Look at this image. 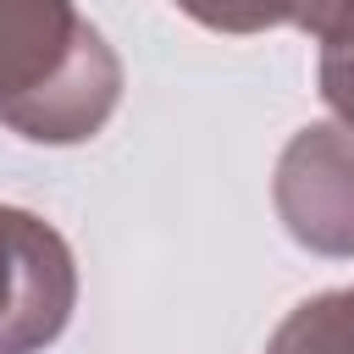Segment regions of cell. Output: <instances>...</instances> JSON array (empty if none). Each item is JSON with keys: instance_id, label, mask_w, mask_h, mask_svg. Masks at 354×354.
Returning a JSON list of instances; mask_svg holds the SVG:
<instances>
[{"instance_id": "3", "label": "cell", "mask_w": 354, "mask_h": 354, "mask_svg": "<svg viewBox=\"0 0 354 354\" xmlns=\"http://www.w3.org/2000/svg\"><path fill=\"white\" fill-rule=\"evenodd\" d=\"M271 205L299 249L354 260V127H299L277 155Z\"/></svg>"}, {"instance_id": "4", "label": "cell", "mask_w": 354, "mask_h": 354, "mask_svg": "<svg viewBox=\"0 0 354 354\" xmlns=\"http://www.w3.org/2000/svg\"><path fill=\"white\" fill-rule=\"evenodd\" d=\"M266 354H354V282L299 299L266 337Z\"/></svg>"}, {"instance_id": "6", "label": "cell", "mask_w": 354, "mask_h": 354, "mask_svg": "<svg viewBox=\"0 0 354 354\" xmlns=\"http://www.w3.org/2000/svg\"><path fill=\"white\" fill-rule=\"evenodd\" d=\"M315 44H321V61H315L321 100L343 127H354V0L326 6L321 28H315Z\"/></svg>"}, {"instance_id": "5", "label": "cell", "mask_w": 354, "mask_h": 354, "mask_svg": "<svg viewBox=\"0 0 354 354\" xmlns=\"http://www.w3.org/2000/svg\"><path fill=\"white\" fill-rule=\"evenodd\" d=\"M210 33H266V28H304L315 33L332 0H171Z\"/></svg>"}, {"instance_id": "1", "label": "cell", "mask_w": 354, "mask_h": 354, "mask_svg": "<svg viewBox=\"0 0 354 354\" xmlns=\"http://www.w3.org/2000/svg\"><path fill=\"white\" fill-rule=\"evenodd\" d=\"M122 105V55L77 0H0V127L83 144Z\"/></svg>"}, {"instance_id": "2", "label": "cell", "mask_w": 354, "mask_h": 354, "mask_svg": "<svg viewBox=\"0 0 354 354\" xmlns=\"http://www.w3.org/2000/svg\"><path fill=\"white\" fill-rule=\"evenodd\" d=\"M77 310V254L33 210L0 199V354L50 348Z\"/></svg>"}]
</instances>
